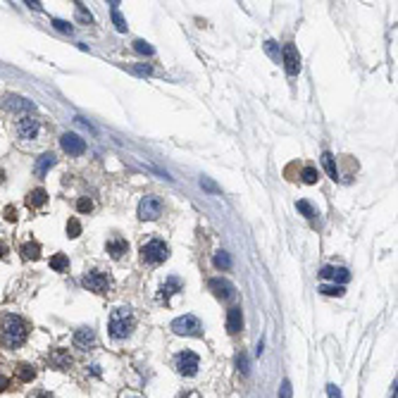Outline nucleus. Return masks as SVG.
Listing matches in <instances>:
<instances>
[{
    "label": "nucleus",
    "instance_id": "f257e3e1",
    "mask_svg": "<svg viewBox=\"0 0 398 398\" xmlns=\"http://www.w3.org/2000/svg\"><path fill=\"white\" fill-rule=\"evenodd\" d=\"M29 339V322L15 313L0 315V343L7 350L22 348Z\"/></svg>",
    "mask_w": 398,
    "mask_h": 398
},
{
    "label": "nucleus",
    "instance_id": "f03ea898",
    "mask_svg": "<svg viewBox=\"0 0 398 398\" xmlns=\"http://www.w3.org/2000/svg\"><path fill=\"white\" fill-rule=\"evenodd\" d=\"M134 327H136V317L129 308H117L108 319V332H110V336L114 341H122V339L131 336Z\"/></svg>",
    "mask_w": 398,
    "mask_h": 398
},
{
    "label": "nucleus",
    "instance_id": "7ed1b4c3",
    "mask_svg": "<svg viewBox=\"0 0 398 398\" xmlns=\"http://www.w3.org/2000/svg\"><path fill=\"white\" fill-rule=\"evenodd\" d=\"M167 257H170V248H167V243L160 241V239H153V241H148V243L141 246V260L145 265H160V262H165Z\"/></svg>",
    "mask_w": 398,
    "mask_h": 398
},
{
    "label": "nucleus",
    "instance_id": "20e7f679",
    "mask_svg": "<svg viewBox=\"0 0 398 398\" xmlns=\"http://www.w3.org/2000/svg\"><path fill=\"white\" fill-rule=\"evenodd\" d=\"M81 284H84L88 291H93V293H110V291H112V286H114V279L108 274V272L91 270V272H86V274H84Z\"/></svg>",
    "mask_w": 398,
    "mask_h": 398
},
{
    "label": "nucleus",
    "instance_id": "39448f33",
    "mask_svg": "<svg viewBox=\"0 0 398 398\" xmlns=\"http://www.w3.org/2000/svg\"><path fill=\"white\" fill-rule=\"evenodd\" d=\"M172 332L179 336H203V324L196 315H184L172 322Z\"/></svg>",
    "mask_w": 398,
    "mask_h": 398
},
{
    "label": "nucleus",
    "instance_id": "423d86ee",
    "mask_svg": "<svg viewBox=\"0 0 398 398\" xmlns=\"http://www.w3.org/2000/svg\"><path fill=\"white\" fill-rule=\"evenodd\" d=\"M2 108L7 110V112H15V114H31V112H36V105L29 100V98H24V96H15V93H7L5 98H2Z\"/></svg>",
    "mask_w": 398,
    "mask_h": 398
},
{
    "label": "nucleus",
    "instance_id": "0eeeda50",
    "mask_svg": "<svg viewBox=\"0 0 398 398\" xmlns=\"http://www.w3.org/2000/svg\"><path fill=\"white\" fill-rule=\"evenodd\" d=\"M15 131H17V139L19 141H33V139H38V134H41V122L36 119V117H22L17 124H15Z\"/></svg>",
    "mask_w": 398,
    "mask_h": 398
},
{
    "label": "nucleus",
    "instance_id": "6e6552de",
    "mask_svg": "<svg viewBox=\"0 0 398 398\" xmlns=\"http://www.w3.org/2000/svg\"><path fill=\"white\" fill-rule=\"evenodd\" d=\"M174 367H176L179 374H184V377H193L200 367V358L193 350H181L176 355V360H174Z\"/></svg>",
    "mask_w": 398,
    "mask_h": 398
},
{
    "label": "nucleus",
    "instance_id": "1a4fd4ad",
    "mask_svg": "<svg viewBox=\"0 0 398 398\" xmlns=\"http://www.w3.org/2000/svg\"><path fill=\"white\" fill-rule=\"evenodd\" d=\"M162 215V200L158 196H145V198L139 203V217L143 222H153Z\"/></svg>",
    "mask_w": 398,
    "mask_h": 398
},
{
    "label": "nucleus",
    "instance_id": "9d476101",
    "mask_svg": "<svg viewBox=\"0 0 398 398\" xmlns=\"http://www.w3.org/2000/svg\"><path fill=\"white\" fill-rule=\"evenodd\" d=\"M60 145H62V150H64L67 155H72V158L84 155L86 153V141L79 136V134H74V131H64V134L60 136Z\"/></svg>",
    "mask_w": 398,
    "mask_h": 398
},
{
    "label": "nucleus",
    "instance_id": "9b49d317",
    "mask_svg": "<svg viewBox=\"0 0 398 398\" xmlns=\"http://www.w3.org/2000/svg\"><path fill=\"white\" fill-rule=\"evenodd\" d=\"M282 62H284L286 74L296 77V74L301 72V53H298V48H296L293 43H286L284 46V50H282Z\"/></svg>",
    "mask_w": 398,
    "mask_h": 398
},
{
    "label": "nucleus",
    "instance_id": "f8f14e48",
    "mask_svg": "<svg viewBox=\"0 0 398 398\" xmlns=\"http://www.w3.org/2000/svg\"><path fill=\"white\" fill-rule=\"evenodd\" d=\"M210 291L217 296V298H222V301H231L234 298V293H236V288L231 282L227 279H222V277H215V279H210Z\"/></svg>",
    "mask_w": 398,
    "mask_h": 398
},
{
    "label": "nucleus",
    "instance_id": "ddd939ff",
    "mask_svg": "<svg viewBox=\"0 0 398 398\" xmlns=\"http://www.w3.org/2000/svg\"><path fill=\"white\" fill-rule=\"evenodd\" d=\"M72 341H74V346H77V348L88 350V348H93V346L98 343V336H96V332H93L91 327H81V329H77V332H74Z\"/></svg>",
    "mask_w": 398,
    "mask_h": 398
},
{
    "label": "nucleus",
    "instance_id": "4468645a",
    "mask_svg": "<svg viewBox=\"0 0 398 398\" xmlns=\"http://www.w3.org/2000/svg\"><path fill=\"white\" fill-rule=\"evenodd\" d=\"M184 288V282L179 279V277H170V279H165V284L160 286V293H158V298L162 301V303H170V298L174 293H179Z\"/></svg>",
    "mask_w": 398,
    "mask_h": 398
},
{
    "label": "nucleus",
    "instance_id": "2eb2a0df",
    "mask_svg": "<svg viewBox=\"0 0 398 398\" xmlns=\"http://www.w3.org/2000/svg\"><path fill=\"white\" fill-rule=\"evenodd\" d=\"M48 363H50L53 370H69V367H72V358H69V353H67L64 348H55V350H50Z\"/></svg>",
    "mask_w": 398,
    "mask_h": 398
},
{
    "label": "nucleus",
    "instance_id": "dca6fc26",
    "mask_svg": "<svg viewBox=\"0 0 398 398\" xmlns=\"http://www.w3.org/2000/svg\"><path fill=\"white\" fill-rule=\"evenodd\" d=\"M319 277H322V279H334L339 286H343L348 279H350V272H348L346 267H322Z\"/></svg>",
    "mask_w": 398,
    "mask_h": 398
},
{
    "label": "nucleus",
    "instance_id": "f3484780",
    "mask_svg": "<svg viewBox=\"0 0 398 398\" xmlns=\"http://www.w3.org/2000/svg\"><path fill=\"white\" fill-rule=\"evenodd\" d=\"M55 165H57L55 153H43V155L36 160V165H33V174H36V176H46Z\"/></svg>",
    "mask_w": 398,
    "mask_h": 398
},
{
    "label": "nucleus",
    "instance_id": "a211bd4d",
    "mask_svg": "<svg viewBox=\"0 0 398 398\" xmlns=\"http://www.w3.org/2000/svg\"><path fill=\"white\" fill-rule=\"evenodd\" d=\"M241 329H243V315H241L239 305H234L227 313V332L229 334H239Z\"/></svg>",
    "mask_w": 398,
    "mask_h": 398
},
{
    "label": "nucleus",
    "instance_id": "6ab92c4d",
    "mask_svg": "<svg viewBox=\"0 0 398 398\" xmlns=\"http://www.w3.org/2000/svg\"><path fill=\"white\" fill-rule=\"evenodd\" d=\"M105 248H108V253H110V257H112V260H122V257H124V253L129 251V243H127L124 239H110Z\"/></svg>",
    "mask_w": 398,
    "mask_h": 398
},
{
    "label": "nucleus",
    "instance_id": "aec40b11",
    "mask_svg": "<svg viewBox=\"0 0 398 398\" xmlns=\"http://www.w3.org/2000/svg\"><path fill=\"white\" fill-rule=\"evenodd\" d=\"M46 200H48L46 189H33V191H29L27 193V205L29 207H41V205H46Z\"/></svg>",
    "mask_w": 398,
    "mask_h": 398
},
{
    "label": "nucleus",
    "instance_id": "412c9836",
    "mask_svg": "<svg viewBox=\"0 0 398 398\" xmlns=\"http://www.w3.org/2000/svg\"><path fill=\"white\" fill-rule=\"evenodd\" d=\"M322 165H324L327 174H329V176H332L334 181L339 179V170H336V158H334V155H332L329 150H324V153H322Z\"/></svg>",
    "mask_w": 398,
    "mask_h": 398
},
{
    "label": "nucleus",
    "instance_id": "4be33fe9",
    "mask_svg": "<svg viewBox=\"0 0 398 398\" xmlns=\"http://www.w3.org/2000/svg\"><path fill=\"white\" fill-rule=\"evenodd\" d=\"M110 10H112V22H114V27H117V31H127V19L122 17V12H119V2H117V0L110 2Z\"/></svg>",
    "mask_w": 398,
    "mask_h": 398
},
{
    "label": "nucleus",
    "instance_id": "5701e85b",
    "mask_svg": "<svg viewBox=\"0 0 398 398\" xmlns=\"http://www.w3.org/2000/svg\"><path fill=\"white\" fill-rule=\"evenodd\" d=\"M50 267H53L55 272H64V270H69V257L64 255V253H55V255L50 257Z\"/></svg>",
    "mask_w": 398,
    "mask_h": 398
},
{
    "label": "nucleus",
    "instance_id": "b1692460",
    "mask_svg": "<svg viewBox=\"0 0 398 398\" xmlns=\"http://www.w3.org/2000/svg\"><path fill=\"white\" fill-rule=\"evenodd\" d=\"M22 257L24 260H38L41 257V246L38 243H24L22 246Z\"/></svg>",
    "mask_w": 398,
    "mask_h": 398
},
{
    "label": "nucleus",
    "instance_id": "393cba45",
    "mask_svg": "<svg viewBox=\"0 0 398 398\" xmlns=\"http://www.w3.org/2000/svg\"><path fill=\"white\" fill-rule=\"evenodd\" d=\"M17 377H19L22 382H31V379L36 377V370H33V365H29V363H22V365H17Z\"/></svg>",
    "mask_w": 398,
    "mask_h": 398
},
{
    "label": "nucleus",
    "instance_id": "a878e982",
    "mask_svg": "<svg viewBox=\"0 0 398 398\" xmlns=\"http://www.w3.org/2000/svg\"><path fill=\"white\" fill-rule=\"evenodd\" d=\"M74 7H77V19H79V22H84V24H93V15L86 10L84 2H74Z\"/></svg>",
    "mask_w": 398,
    "mask_h": 398
},
{
    "label": "nucleus",
    "instance_id": "bb28decb",
    "mask_svg": "<svg viewBox=\"0 0 398 398\" xmlns=\"http://www.w3.org/2000/svg\"><path fill=\"white\" fill-rule=\"evenodd\" d=\"M67 236H69V239H77V236H81V222H79L77 217H72V220L67 222Z\"/></svg>",
    "mask_w": 398,
    "mask_h": 398
},
{
    "label": "nucleus",
    "instance_id": "cd10ccee",
    "mask_svg": "<svg viewBox=\"0 0 398 398\" xmlns=\"http://www.w3.org/2000/svg\"><path fill=\"white\" fill-rule=\"evenodd\" d=\"M215 267H220V270H229L231 267V257H229L227 251H220L215 255Z\"/></svg>",
    "mask_w": 398,
    "mask_h": 398
},
{
    "label": "nucleus",
    "instance_id": "c85d7f7f",
    "mask_svg": "<svg viewBox=\"0 0 398 398\" xmlns=\"http://www.w3.org/2000/svg\"><path fill=\"white\" fill-rule=\"evenodd\" d=\"M265 53L272 57L274 62H279V43H277V41H272V38H270V41H265Z\"/></svg>",
    "mask_w": 398,
    "mask_h": 398
},
{
    "label": "nucleus",
    "instance_id": "c756f323",
    "mask_svg": "<svg viewBox=\"0 0 398 398\" xmlns=\"http://www.w3.org/2000/svg\"><path fill=\"white\" fill-rule=\"evenodd\" d=\"M301 179H303V184H317L319 174H317L315 167H305V170L301 172Z\"/></svg>",
    "mask_w": 398,
    "mask_h": 398
},
{
    "label": "nucleus",
    "instance_id": "7c9ffc66",
    "mask_svg": "<svg viewBox=\"0 0 398 398\" xmlns=\"http://www.w3.org/2000/svg\"><path fill=\"white\" fill-rule=\"evenodd\" d=\"M319 291H322L324 296H343V291H346V288H343V286H339V284H332V286L322 284V286H319Z\"/></svg>",
    "mask_w": 398,
    "mask_h": 398
},
{
    "label": "nucleus",
    "instance_id": "2f4dec72",
    "mask_svg": "<svg viewBox=\"0 0 398 398\" xmlns=\"http://www.w3.org/2000/svg\"><path fill=\"white\" fill-rule=\"evenodd\" d=\"M236 365H239V372H241V374H248V372H251V365H248V355H246L243 350L236 355Z\"/></svg>",
    "mask_w": 398,
    "mask_h": 398
},
{
    "label": "nucleus",
    "instance_id": "473e14b6",
    "mask_svg": "<svg viewBox=\"0 0 398 398\" xmlns=\"http://www.w3.org/2000/svg\"><path fill=\"white\" fill-rule=\"evenodd\" d=\"M134 50H136V53H141V55H153V53H155V50H153V46H150V43H145V41H141V38H139V41H134Z\"/></svg>",
    "mask_w": 398,
    "mask_h": 398
},
{
    "label": "nucleus",
    "instance_id": "72a5a7b5",
    "mask_svg": "<svg viewBox=\"0 0 398 398\" xmlns=\"http://www.w3.org/2000/svg\"><path fill=\"white\" fill-rule=\"evenodd\" d=\"M296 207H298V210H301L308 220H310V217H315V207L308 203V200H298V203H296Z\"/></svg>",
    "mask_w": 398,
    "mask_h": 398
},
{
    "label": "nucleus",
    "instance_id": "f704fd0d",
    "mask_svg": "<svg viewBox=\"0 0 398 398\" xmlns=\"http://www.w3.org/2000/svg\"><path fill=\"white\" fill-rule=\"evenodd\" d=\"M77 210H79L81 215H88V212L93 210V203H91V198H79V200H77Z\"/></svg>",
    "mask_w": 398,
    "mask_h": 398
},
{
    "label": "nucleus",
    "instance_id": "c9c22d12",
    "mask_svg": "<svg viewBox=\"0 0 398 398\" xmlns=\"http://www.w3.org/2000/svg\"><path fill=\"white\" fill-rule=\"evenodd\" d=\"M293 396V386H291V382L288 379H284L282 382V386H279V396L277 398H291Z\"/></svg>",
    "mask_w": 398,
    "mask_h": 398
},
{
    "label": "nucleus",
    "instance_id": "e433bc0d",
    "mask_svg": "<svg viewBox=\"0 0 398 398\" xmlns=\"http://www.w3.org/2000/svg\"><path fill=\"white\" fill-rule=\"evenodd\" d=\"M200 186H203L205 191H210V193H220V186H217L212 179H207V176H203V179H200Z\"/></svg>",
    "mask_w": 398,
    "mask_h": 398
},
{
    "label": "nucleus",
    "instance_id": "4c0bfd02",
    "mask_svg": "<svg viewBox=\"0 0 398 398\" xmlns=\"http://www.w3.org/2000/svg\"><path fill=\"white\" fill-rule=\"evenodd\" d=\"M53 27L57 31H62V33H72V24H67V22H62V19H53Z\"/></svg>",
    "mask_w": 398,
    "mask_h": 398
},
{
    "label": "nucleus",
    "instance_id": "58836bf2",
    "mask_svg": "<svg viewBox=\"0 0 398 398\" xmlns=\"http://www.w3.org/2000/svg\"><path fill=\"white\" fill-rule=\"evenodd\" d=\"M327 396L329 398H343L341 396V389L336 384H327Z\"/></svg>",
    "mask_w": 398,
    "mask_h": 398
},
{
    "label": "nucleus",
    "instance_id": "ea45409f",
    "mask_svg": "<svg viewBox=\"0 0 398 398\" xmlns=\"http://www.w3.org/2000/svg\"><path fill=\"white\" fill-rule=\"evenodd\" d=\"M5 220H7V222H17V210H15L12 205L5 207Z\"/></svg>",
    "mask_w": 398,
    "mask_h": 398
},
{
    "label": "nucleus",
    "instance_id": "a19ab883",
    "mask_svg": "<svg viewBox=\"0 0 398 398\" xmlns=\"http://www.w3.org/2000/svg\"><path fill=\"white\" fill-rule=\"evenodd\" d=\"M134 72H136V74H143V77H148V74H153V67H150V64H139V67H134Z\"/></svg>",
    "mask_w": 398,
    "mask_h": 398
},
{
    "label": "nucleus",
    "instance_id": "79ce46f5",
    "mask_svg": "<svg viewBox=\"0 0 398 398\" xmlns=\"http://www.w3.org/2000/svg\"><path fill=\"white\" fill-rule=\"evenodd\" d=\"M7 386H10V379H7L5 374H0V391H5Z\"/></svg>",
    "mask_w": 398,
    "mask_h": 398
},
{
    "label": "nucleus",
    "instance_id": "37998d69",
    "mask_svg": "<svg viewBox=\"0 0 398 398\" xmlns=\"http://www.w3.org/2000/svg\"><path fill=\"white\" fill-rule=\"evenodd\" d=\"M29 398H53V396H50L48 391H33V394H31Z\"/></svg>",
    "mask_w": 398,
    "mask_h": 398
},
{
    "label": "nucleus",
    "instance_id": "c03bdc74",
    "mask_svg": "<svg viewBox=\"0 0 398 398\" xmlns=\"http://www.w3.org/2000/svg\"><path fill=\"white\" fill-rule=\"evenodd\" d=\"M27 5L31 7V10H36V12H41V10H43V7H41V2H31V0H29Z\"/></svg>",
    "mask_w": 398,
    "mask_h": 398
},
{
    "label": "nucleus",
    "instance_id": "a18cd8bd",
    "mask_svg": "<svg viewBox=\"0 0 398 398\" xmlns=\"http://www.w3.org/2000/svg\"><path fill=\"white\" fill-rule=\"evenodd\" d=\"M7 255V246L5 243H0V257H5Z\"/></svg>",
    "mask_w": 398,
    "mask_h": 398
},
{
    "label": "nucleus",
    "instance_id": "49530a36",
    "mask_svg": "<svg viewBox=\"0 0 398 398\" xmlns=\"http://www.w3.org/2000/svg\"><path fill=\"white\" fill-rule=\"evenodd\" d=\"M2 181H5V172L0 170V184H2Z\"/></svg>",
    "mask_w": 398,
    "mask_h": 398
}]
</instances>
